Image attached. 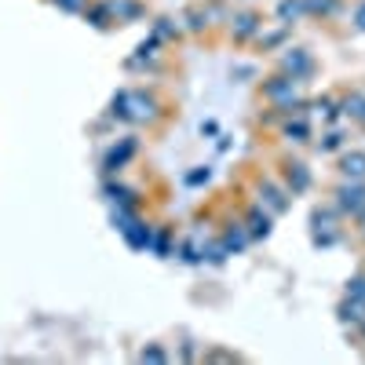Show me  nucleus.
Returning a JSON list of instances; mask_svg holds the SVG:
<instances>
[{
	"mask_svg": "<svg viewBox=\"0 0 365 365\" xmlns=\"http://www.w3.org/2000/svg\"><path fill=\"white\" fill-rule=\"evenodd\" d=\"M329 205L351 223L365 212V179H336L329 190Z\"/></svg>",
	"mask_w": 365,
	"mask_h": 365,
	"instance_id": "2",
	"label": "nucleus"
},
{
	"mask_svg": "<svg viewBox=\"0 0 365 365\" xmlns=\"http://www.w3.org/2000/svg\"><path fill=\"white\" fill-rule=\"evenodd\" d=\"M322 154H336V150L347 146V132L340 128V120H332V125H322V139L314 143Z\"/></svg>",
	"mask_w": 365,
	"mask_h": 365,
	"instance_id": "14",
	"label": "nucleus"
},
{
	"mask_svg": "<svg viewBox=\"0 0 365 365\" xmlns=\"http://www.w3.org/2000/svg\"><path fill=\"white\" fill-rule=\"evenodd\" d=\"M344 227H347V220L329 201L325 205H314V212H311V237H314V245L332 249L344 237Z\"/></svg>",
	"mask_w": 365,
	"mask_h": 365,
	"instance_id": "4",
	"label": "nucleus"
},
{
	"mask_svg": "<svg viewBox=\"0 0 365 365\" xmlns=\"http://www.w3.org/2000/svg\"><path fill=\"white\" fill-rule=\"evenodd\" d=\"M58 8H66V11H81L84 8V0H55Z\"/></svg>",
	"mask_w": 365,
	"mask_h": 365,
	"instance_id": "22",
	"label": "nucleus"
},
{
	"mask_svg": "<svg viewBox=\"0 0 365 365\" xmlns=\"http://www.w3.org/2000/svg\"><path fill=\"white\" fill-rule=\"evenodd\" d=\"M361 267H365V263H361Z\"/></svg>",
	"mask_w": 365,
	"mask_h": 365,
	"instance_id": "26",
	"label": "nucleus"
},
{
	"mask_svg": "<svg viewBox=\"0 0 365 365\" xmlns=\"http://www.w3.org/2000/svg\"><path fill=\"white\" fill-rule=\"evenodd\" d=\"M351 223H354V237H358V241H361V245H365V212H361V216H358V220H351Z\"/></svg>",
	"mask_w": 365,
	"mask_h": 365,
	"instance_id": "21",
	"label": "nucleus"
},
{
	"mask_svg": "<svg viewBox=\"0 0 365 365\" xmlns=\"http://www.w3.org/2000/svg\"><path fill=\"white\" fill-rule=\"evenodd\" d=\"M201 135H220V125H216V120H205V125H201Z\"/></svg>",
	"mask_w": 365,
	"mask_h": 365,
	"instance_id": "24",
	"label": "nucleus"
},
{
	"mask_svg": "<svg viewBox=\"0 0 365 365\" xmlns=\"http://www.w3.org/2000/svg\"><path fill=\"white\" fill-rule=\"evenodd\" d=\"M139 358H143V361H165L168 354H165L161 347H143V354H139Z\"/></svg>",
	"mask_w": 365,
	"mask_h": 365,
	"instance_id": "20",
	"label": "nucleus"
},
{
	"mask_svg": "<svg viewBox=\"0 0 365 365\" xmlns=\"http://www.w3.org/2000/svg\"><path fill=\"white\" fill-rule=\"evenodd\" d=\"M336 314H340V322H344V325L358 329V325L365 322V303H361V299H354V296H344V299H340V307H336Z\"/></svg>",
	"mask_w": 365,
	"mask_h": 365,
	"instance_id": "16",
	"label": "nucleus"
},
{
	"mask_svg": "<svg viewBox=\"0 0 365 365\" xmlns=\"http://www.w3.org/2000/svg\"><path fill=\"white\" fill-rule=\"evenodd\" d=\"M230 4L227 0H194V4L182 8V26H187V37L194 41H208V44H216L220 34H223V26L230 19Z\"/></svg>",
	"mask_w": 365,
	"mask_h": 365,
	"instance_id": "1",
	"label": "nucleus"
},
{
	"mask_svg": "<svg viewBox=\"0 0 365 365\" xmlns=\"http://www.w3.org/2000/svg\"><path fill=\"white\" fill-rule=\"evenodd\" d=\"M351 34H365V0H354L351 8Z\"/></svg>",
	"mask_w": 365,
	"mask_h": 365,
	"instance_id": "18",
	"label": "nucleus"
},
{
	"mask_svg": "<svg viewBox=\"0 0 365 365\" xmlns=\"http://www.w3.org/2000/svg\"><path fill=\"white\" fill-rule=\"evenodd\" d=\"M274 70H282V73H289V77H296V81L307 84V81L318 73V58H314L311 48H303V44H285V48H278Z\"/></svg>",
	"mask_w": 365,
	"mask_h": 365,
	"instance_id": "3",
	"label": "nucleus"
},
{
	"mask_svg": "<svg viewBox=\"0 0 365 365\" xmlns=\"http://www.w3.org/2000/svg\"><path fill=\"white\" fill-rule=\"evenodd\" d=\"M241 223H245V230H249L252 241H267L270 230H274V216H270L267 208H259L256 201L245 205V212H241Z\"/></svg>",
	"mask_w": 365,
	"mask_h": 365,
	"instance_id": "11",
	"label": "nucleus"
},
{
	"mask_svg": "<svg viewBox=\"0 0 365 365\" xmlns=\"http://www.w3.org/2000/svg\"><path fill=\"white\" fill-rule=\"evenodd\" d=\"M344 296H354V299H361V303H365V267H361L358 274H351V278H347Z\"/></svg>",
	"mask_w": 365,
	"mask_h": 365,
	"instance_id": "17",
	"label": "nucleus"
},
{
	"mask_svg": "<svg viewBox=\"0 0 365 365\" xmlns=\"http://www.w3.org/2000/svg\"><path fill=\"white\" fill-rule=\"evenodd\" d=\"M340 96V120H351L354 128H361L365 132V88H344V91H336Z\"/></svg>",
	"mask_w": 365,
	"mask_h": 365,
	"instance_id": "10",
	"label": "nucleus"
},
{
	"mask_svg": "<svg viewBox=\"0 0 365 365\" xmlns=\"http://www.w3.org/2000/svg\"><path fill=\"white\" fill-rule=\"evenodd\" d=\"M230 77H256V66H237L230 70Z\"/></svg>",
	"mask_w": 365,
	"mask_h": 365,
	"instance_id": "23",
	"label": "nucleus"
},
{
	"mask_svg": "<svg viewBox=\"0 0 365 365\" xmlns=\"http://www.w3.org/2000/svg\"><path fill=\"white\" fill-rule=\"evenodd\" d=\"M274 132H278V139H282L285 146H307V143L314 139V120L307 117V106H303L299 113L285 117Z\"/></svg>",
	"mask_w": 365,
	"mask_h": 365,
	"instance_id": "9",
	"label": "nucleus"
},
{
	"mask_svg": "<svg viewBox=\"0 0 365 365\" xmlns=\"http://www.w3.org/2000/svg\"><path fill=\"white\" fill-rule=\"evenodd\" d=\"M259 22H263V15L256 8H234L230 19H227V26H223V41L230 48H249V41L256 37Z\"/></svg>",
	"mask_w": 365,
	"mask_h": 365,
	"instance_id": "6",
	"label": "nucleus"
},
{
	"mask_svg": "<svg viewBox=\"0 0 365 365\" xmlns=\"http://www.w3.org/2000/svg\"><path fill=\"white\" fill-rule=\"evenodd\" d=\"M307 4V19L314 22H336L347 11V0H303Z\"/></svg>",
	"mask_w": 365,
	"mask_h": 365,
	"instance_id": "13",
	"label": "nucleus"
},
{
	"mask_svg": "<svg viewBox=\"0 0 365 365\" xmlns=\"http://www.w3.org/2000/svg\"><path fill=\"white\" fill-rule=\"evenodd\" d=\"M278 175L282 182H285V190L292 194V197H299V194H307L311 187H314V172L303 165L299 158H292V154H282V161H278Z\"/></svg>",
	"mask_w": 365,
	"mask_h": 365,
	"instance_id": "8",
	"label": "nucleus"
},
{
	"mask_svg": "<svg viewBox=\"0 0 365 365\" xmlns=\"http://www.w3.org/2000/svg\"><path fill=\"white\" fill-rule=\"evenodd\" d=\"M351 332H354V340H358V344H365V322H361L358 329H351Z\"/></svg>",
	"mask_w": 365,
	"mask_h": 365,
	"instance_id": "25",
	"label": "nucleus"
},
{
	"mask_svg": "<svg viewBox=\"0 0 365 365\" xmlns=\"http://www.w3.org/2000/svg\"><path fill=\"white\" fill-rule=\"evenodd\" d=\"M259 208H267L274 220L278 216H285L289 212V205H292V194L285 190V182L274 175V172H263V175H256V197H252Z\"/></svg>",
	"mask_w": 365,
	"mask_h": 365,
	"instance_id": "5",
	"label": "nucleus"
},
{
	"mask_svg": "<svg viewBox=\"0 0 365 365\" xmlns=\"http://www.w3.org/2000/svg\"><path fill=\"white\" fill-rule=\"evenodd\" d=\"M336 172H340V179H365V150L344 146L340 158H336Z\"/></svg>",
	"mask_w": 365,
	"mask_h": 365,
	"instance_id": "12",
	"label": "nucleus"
},
{
	"mask_svg": "<svg viewBox=\"0 0 365 365\" xmlns=\"http://www.w3.org/2000/svg\"><path fill=\"white\" fill-rule=\"evenodd\" d=\"M208 179H212V168H194V172L187 175L190 187H201V182H208Z\"/></svg>",
	"mask_w": 365,
	"mask_h": 365,
	"instance_id": "19",
	"label": "nucleus"
},
{
	"mask_svg": "<svg viewBox=\"0 0 365 365\" xmlns=\"http://www.w3.org/2000/svg\"><path fill=\"white\" fill-rule=\"evenodd\" d=\"M274 19H282L289 26H299L307 19V4L303 0H274Z\"/></svg>",
	"mask_w": 365,
	"mask_h": 365,
	"instance_id": "15",
	"label": "nucleus"
},
{
	"mask_svg": "<svg viewBox=\"0 0 365 365\" xmlns=\"http://www.w3.org/2000/svg\"><path fill=\"white\" fill-rule=\"evenodd\" d=\"M289 37H292V26H289V22H282V19H263L259 29H256V37L249 41V48L259 51V55H274L278 48L289 44Z\"/></svg>",
	"mask_w": 365,
	"mask_h": 365,
	"instance_id": "7",
	"label": "nucleus"
}]
</instances>
